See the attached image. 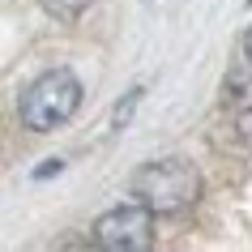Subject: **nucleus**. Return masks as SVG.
<instances>
[{
	"mask_svg": "<svg viewBox=\"0 0 252 252\" xmlns=\"http://www.w3.org/2000/svg\"><path fill=\"white\" fill-rule=\"evenodd\" d=\"M43 9L56 17V22H64V26H73L86 9H90V0H43Z\"/></svg>",
	"mask_w": 252,
	"mask_h": 252,
	"instance_id": "obj_4",
	"label": "nucleus"
},
{
	"mask_svg": "<svg viewBox=\"0 0 252 252\" xmlns=\"http://www.w3.org/2000/svg\"><path fill=\"white\" fill-rule=\"evenodd\" d=\"M77 107H81L77 73H68V68H47L43 77H34L26 90H22V98H17V120H22V128H30V133H52V128H60Z\"/></svg>",
	"mask_w": 252,
	"mask_h": 252,
	"instance_id": "obj_1",
	"label": "nucleus"
},
{
	"mask_svg": "<svg viewBox=\"0 0 252 252\" xmlns=\"http://www.w3.org/2000/svg\"><path fill=\"white\" fill-rule=\"evenodd\" d=\"M60 167H64L60 158H47V162L39 167V171H34V180H47V175H60Z\"/></svg>",
	"mask_w": 252,
	"mask_h": 252,
	"instance_id": "obj_6",
	"label": "nucleus"
},
{
	"mask_svg": "<svg viewBox=\"0 0 252 252\" xmlns=\"http://www.w3.org/2000/svg\"><path fill=\"white\" fill-rule=\"evenodd\" d=\"M137 98H141V90H128V98L116 107V124H124V120L133 116V107H137Z\"/></svg>",
	"mask_w": 252,
	"mask_h": 252,
	"instance_id": "obj_5",
	"label": "nucleus"
},
{
	"mask_svg": "<svg viewBox=\"0 0 252 252\" xmlns=\"http://www.w3.org/2000/svg\"><path fill=\"white\" fill-rule=\"evenodd\" d=\"M154 218L158 214L150 210L146 201H124L116 210H107L98 222H94V244L107 252H137L154 244Z\"/></svg>",
	"mask_w": 252,
	"mask_h": 252,
	"instance_id": "obj_3",
	"label": "nucleus"
},
{
	"mask_svg": "<svg viewBox=\"0 0 252 252\" xmlns=\"http://www.w3.org/2000/svg\"><path fill=\"white\" fill-rule=\"evenodd\" d=\"M244 56H248V64H252V26H248V34H244Z\"/></svg>",
	"mask_w": 252,
	"mask_h": 252,
	"instance_id": "obj_7",
	"label": "nucleus"
},
{
	"mask_svg": "<svg viewBox=\"0 0 252 252\" xmlns=\"http://www.w3.org/2000/svg\"><path fill=\"white\" fill-rule=\"evenodd\" d=\"M128 192L137 201H146L154 214H184L201 197V175L184 158H158L133 171Z\"/></svg>",
	"mask_w": 252,
	"mask_h": 252,
	"instance_id": "obj_2",
	"label": "nucleus"
}]
</instances>
